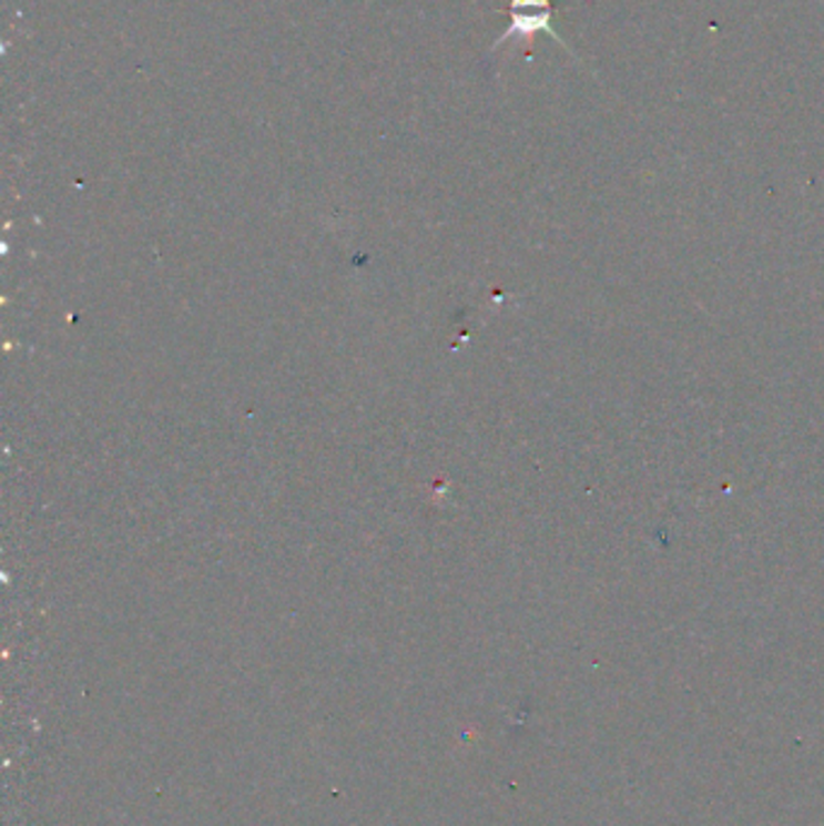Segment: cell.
Returning <instances> with one entry per match:
<instances>
[{
  "mask_svg": "<svg viewBox=\"0 0 824 826\" xmlns=\"http://www.w3.org/2000/svg\"><path fill=\"white\" fill-rule=\"evenodd\" d=\"M535 34H547L553 42L561 44L566 51L573 53V49L563 42V37L559 34L557 24H553V10H510V24L506 27V32L496 39L494 49L503 47L510 39H532Z\"/></svg>",
  "mask_w": 824,
  "mask_h": 826,
  "instance_id": "1",
  "label": "cell"
},
{
  "mask_svg": "<svg viewBox=\"0 0 824 826\" xmlns=\"http://www.w3.org/2000/svg\"><path fill=\"white\" fill-rule=\"evenodd\" d=\"M510 10H551V0H510Z\"/></svg>",
  "mask_w": 824,
  "mask_h": 826,
  "instance_id": "2",
  "label": "cell"
}]
</instances>
